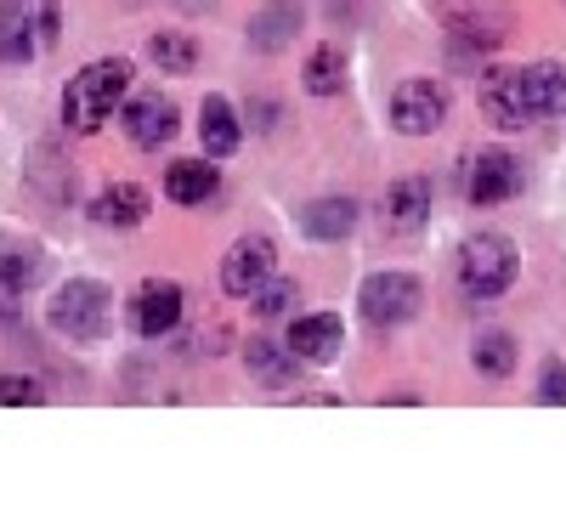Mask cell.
I'll list each match as a JSON object with an SVG mask.
<instances>
[{
    "label": "cell",
    "mask_w": 566,
    "mask_h": 521,
    "mask_svg": "<svg viewBox=\"0 0 566 521\" xmlns=\"http://www.w3.org/2000/svg\"><path fill=\"white\" fill-rule=\"evenodd\" d=\"M125 97H130V63L125 58H97L63 85V125L74 136H91Z\"/></svg>",
    "instance_id": "obj_1"
},
{
    "label": "cell",
    "mask_w": 566,
    "mask_h": 521,
    "mask_svg": "<svg viewBox=\"0 0 566 521\" xmlns=\"http://www.w3.org/2000/svg\"><path fill=\"white\" fill-rule=\"evenodd\" d=\"M63 7L57 0H0V63H34L57 45Z\"/></svg>",
    "instance_id": "obj_2"
},
{
    "label": "cell",
    "mask_w": 566,
    "mask_h": 521,
    "mask_svg": "<svg viewBox=\"0 0 566 521\" xmlns=\"http://www.w3.org/2000/svg\"><path fill=\"white\" fill-rule=\"evenodd\" d=\"M515 272H522V256H515V244L504 239V232H476V239H464V250H459L464 295L493 301V295H504L515 283Z\"/></svg>",
    "instance_id": "obj_3"
},
{
    "label": "cell",
    "mask_w": 566,
    "mask_h": 521,
    "mask_svg": "<svg viewBox=\"0 0 566 521\" xmlns=\"http://www.w3.org/2000/svg\"><path fill=\"white\" fill-rule=\"evenodd\" d=\"M108 306H114L108 283H97V278H74V283H63L57 301H52V323L63 329L69 341H97L103 329H108Z\"/></svg>",
    "instance_id": "obj_4"
},
{
    "label": "cell",
    "mask_w": 566,
    "mask_h": 521,
    "mask_svg": "<svg viewBox=\"0 0 566 521\" xmlns=\"http://www.w3.org/2000/svg\"><path fill=\"white\" fill-rule=\"evenodd\" d=\"M515 187H522V159L515 154H499V148H476L459 170V194L470 205H504Z\"/></svg>",
    "instance_id": "obj_5"
},
{
    "label": "cell",
    "mask_w": 566,
    "mask_h": 521,
    "mask_svg": "<svg viewBox=\"0 0 566 521\" xmlns=\"http://www.w3.org/2000/svg\"><path fill=\"white\" fill-rule=\"evenodd\" d=\"M419 301H424V290H419V278H408V272H374V278H363V290H357L363 317L380 323V329L408 323L419 312Z\"/></svg>",
    "instance_id": "obj_6"
},
{
    "label": "cell",
    "mask_w": 566,
    "mask_h": 521,
    "mask_svg": "<svg viewBox=\"0 0 566 521\" xmlns=\"http://www.w3.org/2000/svg\"><path fill=\"white\" fill-rule=\"evenodd\" d=\"M448 119V91L437 80H402L391 91V125L408 136H431Z\"/></svg>",
    "instance_id": "obj_7"
},
{
    "label": "cell",
    "mask_w": 566,
    "mask_h": 521,
    "mask_svg": "<svg viewBox=\"0 0 566 521\" xmlns=\"http://www.w3.org/2000/svg\"><path fill=\"white\" fill-rule=\"evenodd\" d=\"M272 267H277L272 239L250 232V239H239V244L227 250V261H221V290H227V295H255L261 283L272 278Z\"/></svg>",
    "instance_id": "obj_8"
},
{
    "label": "cell",
    "mask_w": 566,
    "mask_h": 521,
    "mask_svg": "<svg viewBox=\"0 0 566 521\" xmlns=\"http://www.w3.org/2000/svg\"><path fill=\"white\" fill-rule=\"evenodd\" d=\"M176 103L159 97V91H136V97H125V131L136 148H165V142L176 136Z\"/></svg>",
    "instance_id": "obj_9"
},
{
    "label": "cell",
    "mask_w": 566,
    "mask_h": 521,
    "mask_svg": "<svg viewBox=\"0 0 566 521\" xmlns=\"http://www.w3.org/2000/svg\"><path fill=\"white\" fill-rule=\"evenodd\" d=\"M482 114H488V125H499V131H522L527 119H533V108H527V91H522V74H510V69H493V74H482Z\"/></svg>",
    "instance_id": "obj_10"
},
{
    "label": "cell",
    "mask_w": 566,
    "mask_h": 521,
    "mask_svg": "<svg viewBox=\"0 0 566 521\" xmlns=\"http://www.w3.org/2000/svg\"><path fill=\"white\" fill-rule=\"evenodd\" d=\"M181 283L170 278H154V283H142L136 301H130V323H136V335H165V329L181 323Z\"/></svg>",
    "instance_id": "obj_11"
},
{
    "label": "cell",
    "mask_w": 566,
    "mask_h": 521,
    "mask_svg": "<svg viewBox=\"0 0 566 521\" xmlns=\"http://www.w3.org/2000/svg\"><path fill=\"white\" fill-rule=\"evenodd\" d=\"M340 346H346V329H340L335 312H312V317H295L290 323V352L301 363H335Z\"/></svg>",
    "instance_id": "obj_12"
},
{
    "label": "cell",
    "mask_w": 566,
    "mask_h": 521,
    "mask_svg": "<svg viewBox=\"0 0 566 521\" xmlns=\"http://www.w3.org/2000/svg\"><path fill=\"white\" fill-rule=\"evenodd\" d=\"M199 136H205V154L210 159H232L244 142V125H239V108H232L227 97H205L199 108Z\"/></svg>",
    "instance_id": "obj_13"
},
{
    "label": "cell",
    "mask_w": 566,
    "mask_h": 521,
    "mask_svg": "<svg viewBox=\"0 0 566 521\" xmlns=\"http://www.w3.org/2000/svg\"><path fill=\"white\" fill-rule=\"evenodd\" d=\"M165 194L176 205H210L221 194V170H210V159H176L165 170Z\"/></svg>",
    "instance_id": "obj_14"
},
{
    "label": "cell",
    "mask_w": 566,
    "mask_h": 521,
    "mask_svg": "<svg viewBox=\"0 0 566 521\" xmlns=\"http://www.w3.org/2000/svg\"><path fill=\"white\" fill-rule=\"evenodd\" d=\"M301 34V0H266L250 23V45L255 52H277V45H290Z\"/></svg>",
    "instance_id": "obj_15"
},
{
    "label": "cell",
    "mask_w": 566,
    "mask_h": 521,
    "mask_svg": "<svg viewBox=\"0 0 566 521\" xmlns=\"http://www.w3.org/2000/svg\"><path fill=\"white\" fill-rule=\"evenodd\" d=\"M91 216H97L103 227H142V216H148V187L136 181H114L108 194H97V205H91Z\"/></svg>",
    "instance_id": "obj_16"
},
{
    "label": "cell",
    "mask_w": 566,
    "mask_h": 521,
    "mask_svg": "<svg viewBox=\"0 0 566 521\" xmlns=\"http://www.w3.org/2000/svg\"><path fill=\"white\" fill-rule=\"evenodd\" d=\"M522 91H527V108H533V114H544V119L566 114V69H560V63H533V69H522Z\"/></svg>",
    "instance_id": "obj_17"
},
{
    "label": "cell",
    "mask_w": 566,
    "mask_h": 521,
    "mask_svg": "<svg viewBox=\"0 0 566 521\" xmlns=\"http://www.w3.org/2000/svg\"><path fill=\"white\" fill-rule=\"evenodd\" d=\"M386 216H391L397 232H419L424 216H431V187H424L419 176L397 181V187H391V199H386Z\"/></svg>",
    "instance_id": "obj_18"
},
{
    "label": "cell",
    "mask_w": 566,
    "mask_h": 521,
    "mask_svg": "<svg viewBox=\"0 0 566 521\" xmlns=\"http://www.w3.org/2000/svg\"><path fill=\"white\" fill-rule=\"evenodd\" d=\"M301 227H306V239L335 244V239H346V232L357 227V205H352V199H317V205L301 216Z\"/></svg>",
    "instance_id": "obj_19"
},
{
    "label": "cell",
    "mask_w": 566,
    "mask_h": 521,
    "mask_svg": "<svg viewBox=\"0 0 566 521\" xmlns=\"http://www.w3.org/2000/svg\"><path fill=\"white\" fill-rule=\"evenodd\" d=\"M244 363H250V374L261 386H290V374H295V352L290 346H272V341H250L244 346Z\"/></svg>",
    "instance_id": "obj_20"
},
{
    "label": "cell",
    "mask_w": 566,
    "mask_h": 521,
    "mask_svg": "<svg viewBox=\"0 0 566 521\" xmlns=\"http://www.w3.org/2000/svg\"><path fill=\"white\" fill-rule=\"evenodd\" d=\"M40 278H45V261L34 250H7V256H0V306L12 312V295L18 290H34Z\"/></svg>",
    "instance_id": "obj_21"
},
{
    "label": "cell",
    "mask_w": 566,
    "mask_h": 521,
    "mask_svg": "<svg viewBox=\"0 0 566 521\" xmlns=\"http://www.w3.org/2000/svg\"><path fill=\"white\" fill-rule=\"evenodd\" d=\"M306 91H312V97H340V91H346V52L317 45V52L306 58Z\"/></svg>",
    "instance_id": "obj_22"
},
{
    "label": "cell",
    "mask_w": 566,
    "mask_h": 521,
    "mask_svg": "<svg viewBox=\"0 0 566 521\" xmlns=\"http://www.w3.org/2000/svg\"><path fill=\"white\" fill-rule=\"evenodd\" d=\"M154 63L170 69V74H187L199 63V45L187 40V34H154Z\"/></svg>",
    "instance_id": "obj_23"
},
{
    "label": "cell",
    "mask_w": 566,
    "mask_h": 521,
    "mask_svg": "<svg viewBox=\"0 0 566 521\" xmlns=\"http://www.w3.org/2000/svg\"><path fill=\"white\" fill-rule=\"evenodd\" d=\"M250 301H255V312H261V317H283V312H290V306H295V283L272 272V278L261 283V290H255Z\"/></svg>",
    "instance_id": "obj_24"
},
{
    "label": "cell",
    "mask_w": 566,
    "mask_h": 521,
    "mask_svg": "<svg viewBox=\"0 0 566 521\" xmlns=\"http://www.w3.org/2000/svg\"><path fill=\"white\" fill-rule=\"evenodd\" d=\"M476 368L482 374H510L515 368V341L510 335H482L476 341Z\"/></svg>",
    "instance_id": "obj_25"
},
{
    "label": "cell",
    "mask_w": 566,
    "mask_h": 521,
    "mask_svg": "<svg viewBox=\"0 0 566 521\" xmlns=\"http://www.w3.org/2000/svg\"><path fill=\"white\" fill-rule=\"evenodd\" d=\"M45 392L29 381V374H0V403H12V408H29V403H40Z\"/></svg>",
    "instance_id": "obj_26"
},
{
    "label": "cell",
    "mask_w": 566,
    "mask_h": 521,
    "mask_svg": "<svg viewBox=\"0 0 566 521\" xmlns=\"http://www.w3.org/2000/svg\"><path fill=\"white\" fill-rule=\"evenodd\" d=\"M538 397L555 403V408H566V363H560V357L544 363V374H538Z\"/></svg>",
    "instance_id": "obj_27"
}]
</instances>
